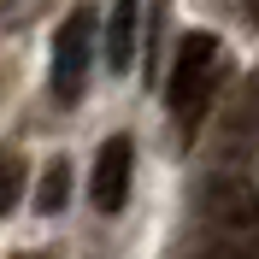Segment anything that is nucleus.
Masks as SVG:
<instances>
[{"mask_svg":"<svg viewBox=\"0 0 259 259\" xmlns=\"http://www.w3.org/2000/svg\"><path fill=\"white\" fill-rule=\"evenodd\" d=\"M136 41H142V0H112V18H106V65L130 71Z\"/></svg>","mask_w":259,"mask_h":259,"instance_id":"obj_5","label":"nucleus"},{"mask_svg":"<svg viewBox=\"0 0 259 259\" xmlns=\"http://www.w3.org/2000/svg\"><path fill=\"white\" fill-rule=\"evenodd\" d=\"M200 224H206V242L253 247V236H259V194H253V183L212 177L200 189Z\"/></svg>","mask_w":259,"mask_h":259,"instance_id":"obj_2","label":"nucleus"},{"mask_svg":"<svg viewBox=\"0 0 259 259\" xmlns=\"http://www.w3.org/2000/svg\"><path fill=\"white\" fill-rule=\"evenodd\" d=\"M189 259H259L253 247H230V242H206V247H194Z\"/></svg>","mask_w":259,"mask_h":259,"instance_id":"obj_8","label":"nucleus"},{"mask_svg":"<svg viewBox=\"0 0 259 259\" xmlns=\"http://www.w3.org/2000/svg\"><path fill=\"white\" fill-rule=\"evenodd\" d=\"M18 183H24V165H18V159H0V218H6V206L18 200Z\"/></svg>","mask_w":259,"mask_h":259,"instance_id":"obj_7","label":"nucleus"},{"mask_svg":"<svg viewBox=\"0 0 259 259\" xmlns=\"http://www.w3.org/2000/svg\"><path fill=\"white\" fill-rule=\"evenodd\" d=\"M247 12H253V24H259V0H247Z\"/></svg>","mask_w":259,"mask_h":259,"instance_id":"obj_9","label":"nucleus"},{"mask_svg":"<svg viewBox=\"0 0 259 259\" xmlns=\"http://www.w3.org/2000/svg\"><path fill=\"white\" fill-rule=\"evenodd\" d=\"M65 194H71V165L65 159H48V171H41V189H35V206L41 212H59Z\"/></svg>","mask_w":259,"mask_h":259,"instance_id":"obj_6","label":"nucleus"},{"mask_svg":"<svg viewBox=\"0 0 259 259\" xmlns=\"http://www.w3.org/2000/svg\"><path fill=\"white\" fill-rule=\"evenodd\" d=\"M218 71H224V53L212 41L206 30H189L177 41V65H171V77H165V106L177 118L183 136H194L200 112L212 106V89H218Z\"/></svg>","mask_w":259,"mask_h":259,"instance_id":"obj_1","label":"nucleus"},{"mask_svg":"<svg viewBox=\"0 0 259 259\" xmlns=\"http://www.w3.org/2000/svg\"><path fill=\"white\" fill-rule=\"evenodd\" d=\"M0 12H6V0H0Z\"/></svg>","mask_w":259,"mask_h":259,"instance_id":"obj_10","label":"nucleus"},{"mask_svg":"<svg viewBox=\"0 0 259 259\" xmlns=\"http://www.w3.org/2000/svg\"><path fill=\"white\" fill-rule=\"evenodd\" d=\"M130 171H136V147H130V136H112V142L95 153L89 200H95L100 212H124V200H130Z\"/></svg>","mask_w":259,"mask_h":259,"instance_id":"obj_4","label":"nucleus"},{"mask_svg":"<svg viewBox=\"0 0 259 259\" xmlns=\"http://www.w3.org/2000/svg\"><path fill=\"white\" fill-rule=\"evenodd\" d=\"M89 48H95V18L89 12L65 18L59 35H53V95L59 100L82 95V82H89Z\"/></svg>","mask_w":259,"mask_h":259,"instance_id":"obj_3","label":"nucleus"}]
</instances>
